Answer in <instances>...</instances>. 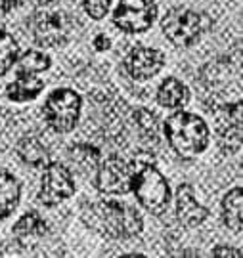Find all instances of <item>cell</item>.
I'll return each instance as SVG.
<instances>
[{
  "label": "cell",
  "mask_w": 243,
  "mask_h": 258,
  "mask_svg": "<svg viewBox=\"0 0 243 258\" xmlns=\"http://www.w3.org/2000/svg\"><path fill=\"white\" fill-rule=\"evenodd\" d=\"M52 63V59L44 52L38 50H29L19 57L18 61V75H37L46 71Z\"/></svg>",
  "instance_id": "cell-18"
},
{
  "label": "cell",
  "mask_w": 243,
  "mask_h": 258,
  "mask_svg": "<svg viewBox=\"0 0 243 258\" xmlns=\"http://www.w3.org/2000/svg\"><path fill=\"white\" fill-rule=\"evenodd\" d=\"M73 194H75V178L71 170L62 163H48L42 176L38 199L46 207H54L73 197Z\"/></svg>",
  "instance_id": "cell-9"
},
{
  "label": "cell",
  "mask_w": 243,
  "mask_h": 258,
  "mask_svg": "<svg viewBox=\"0 0 243 258\" xmlns=\"http://www.w3.org/2000/svg\"><path fill=\"white\" fill-rule=\"evenodd\" d=\"M84 224L109 239H131L142 231V216L136 209L117 201H98L83 212Z\"/></svg>",
  "instance_id": "cell-1"
},
{
  "label": "cell",
  "mask_w": 243,
  "mask_h": 258,
  "mask_svg": "<svg viewBox=\"0 0 243 258\" xmlns=\"http://www.w3.org/2000/svg\"><path fill=\"white\" fill-rule=\"evenodd\" d=\"M150 153H142L134 165L132 189L140 205L151 214H163L170 201V187L165 176L153 165Z\"/></svg>",
  "instance_id": "cell-3"
},
{
  "label": "cell",
  "mask_w": 243,
  "mask_h": 258,
  "mask_svg": "<svg viewBox=\"0 0 243 258\" xmlns=\"http://www.w3.org/2000/svg\"><path fill=\"white\" fill-rule=\"evenodd\" d=\"M138 126H140V132L148 138H157V115H153L151 111L142 109L138 113Z\"/></svg>",
  "instance_id": "cell-20"
},
{
  "label": "cell",
  "mask_w": 243,
  "mask_h": 258,
  "mask_svg": "<svg viewBox=\"0 0 243 258\" xmlns=\"http://www.w3.org/2000/svg\"><path fill=\"white\" fill-rule=\"evenodd\" d=\"M21 185L18 178L8 170H0V218H8L18 209Z\"/></svg>",
  "instance_id": "cell-12"
},
{
  "label": "cell",
  "mask_w": 243,
  "mask_h": 258,
  "mask_svg": "<svg viewBox=\"0 0 243 258\" xmlns=\"http://www.w3.org/2000/svg\"><path fill=\"white\" fill-rule=\"evenodd\" d=\"M38 4H50V2H54V0H37Z\"/></svg>",
  "instance_id": "cell-24"
},
{
  "label": "cell",
  "mask_w": 243,
  "mask_h": 258,
  "mask_svg": "<svg viewBox=\"0 0 243 258\" xmlns=\"http://www.w3.org/2000/svg\"><path fill=\"white\" fill-rule=\"evenodd\" d=\"M213 256H226V258H239L241 256V252L235 249H230V247H216L215 250H213Z\"/></svg>",
  "instance_id": "cell-23"
},
{
  "label": "cell",
  "mask_w": 243,
  "mask_h": 258,
  "mask_svg": "<svg viewBox=\"0 0 243 258\" xmlns=\"http://www.w3.org/2000/svg\"><path fill=\"white\" fill-rule=\"evenodd\" d=\"M222 212H224V224L232 231L239 233L243 228V191L241 187H234L228 191L222 201Z\"/></svg>",
  "instance_id": "cell-15"
},
{
  "label": "cell",
  "mask_w": 243,
  "mask_h": 258,
  "mask_svg": "<svg viewBox=\"0 0 243 258\" xmlns=\"http://www.w3.org/2000/svg\"><path fill=\"white\" fill-rule=\"evenodd\" d=\"M73 21L66 12H38L33 19V35L38 46L57 48L67 44Z\"/></svg>",
  "instance_id": "cell-6"
},
{
  "label": "cell",
  "mask_w": 243,
  "mask_h": 258,
  "mask_svg": "<svg viewBox=\"0 0 243 258\" xmlns=\"http://www.w3.org/2000/svg\"><path fill=\"white\" fill-rule=\"evenodd\" d=\"M94 48H96L98 52H105V50H109V48H111V40L105 37L103 33H100L98 37L94 38Z\"/></svg>",
  "instance_id": "cell-22"
},
{
  "label": "cell",
  "mask_w": 243,
  "mask_h": 258,
  "mask_svg": "<svg viewBox=\"0 0 243 258\" xmlns=\"http://www.w3.org/2000/svg\"><path fill=\"white\" fill-rule=\"evenodd\" d=\"M44 115L52 130L59 134L71 132L81 117V96L71 88H57L48 96Z\"/></svg>",
  "instance_id": "cell-4"
},
{
  "label": "cell",
  "mask_w": 243,
  "mask_h": 258,
  "mask_svg": "<svg viewBox=\"0 0 243 258\" xmlns=\"http://www.w3.org/2000/svg\"><path fill=\"white\" fill-rule=\"evenodd\" d=\"M157 16L153 0H121L113 12V23L125 33H144Z\"/></svg>",
  "instance_id": "cell-7"
},
{
  "label": "cell",
  "mask_w": 243,
  "mask_h": 258,
  "mask_svg": "<svg viewBox=\"0 0 243 258\" xmlns=\"http://www.w3.org/2000/svg\"><path fill=\"white\" fill-rule=\"evenodd\" d=\"M42 88H44V83L35 75H18V79L8 84L6 94L12 102H29V100H35L42 92Z\"/></svg>",
  "instance_id": "cell-13"
},
{
  "label": "cell",
  "mask_w": 243,
  "mask_h": 258,
  "mask_svg": "<svg viewBox=\"0 0 243 258\" xmlns=\"http://www.w3.org/2000/svg\"><path fill=\"white\" fill-rule=\"evenodd\" d=\"M18 153L23 163L31 166H46L50 163V153L48 149L42 146V142L37 140L35 136H25L19 140Z\"/></svg>",
  "instance_id": "cell-16"
},
{
  "label": "cell",
  "mask_w": 243,
  "mask_h": 258,
  "mask_svg": "<svg viewBox=\"0 0 243 258\" xmlns=\"http://www.w3.org/2000/svg\"><path fill=\"white\" fill-rule=\"evenodd\" d=\"M19 54L18 40L8 35L6 31H0V77L8 73V69L16 63Z\"/></svg>",
  "instance_id": "cell-19"
},
{
  "label": "cell",
  "mask_w": 243,
  "mask_h": 258,
  "mask_svg": "<svg viewBox=\"0 0 243 258\" xmlns=\"http://www.w3.org/2000/svg\"><path fill=\"white\" fill-rule=\"evenodd\" d=\"M190 100V90L186 88V84L180 83L178 79H165L161 83L159 90H157V102L163 107H170V109H176L186 105Z\"/></svg>",
  "instance_id": "cell-14"
},
{
  "label": "cell",
  "mask_w": 243,
  "mask_h": 258,
  "mask_svg": "<svg viewBox=\"0 0 243 258\" xmlns=\"http://www.w3.org/2000/svg\"><path fill=\"white\" fill-rule=\"evenodd\" d=\"M165 134L170 148L184 159L201 155L209 146L205 120L188 111H176L165 120Z\"/></svg>",
  "instance_id": "cell-2"
},
{
  "label": "cell",
  "mask_w": 243,
  "mask_h": 258,
  "mask_svg": "<svg viewBox=\"0 0 243 258\" xmlns=\"http://www.w3.org/2000/svg\"><path fill=\"white\" fill-rule=\"evenodd\" d=\"M163 33L165 37L178 48H188L196 44L199 37L203 35V16L186 8L170 10L163 18Z\"/></svg>",
  "instance_id": "cell-5"
},
{
  "label": "cell",
  "mask_w": 243,
  "mask_h": 258,
  "mask_svg": "<svg viewBox=\"0 0 243 258\" xmlns=\"http://www.w3.org/2000/svg\"><path fill=\"white\" fill-rule=\"evenodd\" d=\"M176 216L186 228H197L209 216L203 205H199L194 197V191L188 184H182L176 191Z\"/></svg>",
  "instance_id": "cell-11"
},
{
  "label": "cell",
  "mask_w": 243,
  "mask_h": 258,
  "mask_svg": "<svg viewBox=\"0 0 243 258\" xmlns=\"http://www.w3.org/2000/svg\"><path fill=\"white\" fill-rule=\"evenodd\" d=\"M113 0H84V10L92 19H102L109 12Z\"/></svg>",
  "instance_id": "cell-21"
},
{
  "label": "cell",
  "mask_w": 243,
  "mask_h": 258,
  "mask_svg": "<svg viewBox=\"0 0 243 258\" xmlns=\"http://www.w3.org/2000/svg\"><path fill=\"white\" fill-rule=\"evenodd\" d=\"M18 237H42L48 231V224L38 212H27L14 226Z\"/></svg>",
  "instance_id": "cell-17"
},
{
  "label": "cell",
  "mask_w": 243,
  "mask_h": 258,
  "mask_svg": "<svg viewBox=\"0 0 243 258\" xmlns=\"http://www.w3.org/2000/svg\"><path fill=\"white\" fill-rule=\"evenodd\" d=\"M165 65V55L161 50L155 48H134L125 59L127 73L131 75L134 81H146L157 75Z\"/></svg>",
  "instance_id": "cell-10"
},
{
  "label": "cell",
  "mask_w": 243,
  "mask_h": 258,
  "mask_svg": "<svg viewBox=\"0 0 243 258\" xmlns=\"http://www.w3.org/2000/svg\"><path fill=\"white\" fill-rule=\"evenodd\" d=\"M134 165L127 163L121 157L105 159L96 174V187L107 195H125L132 189Z\"/></svg>",
  "instance_id": "cell-8"
}]
</instances>
